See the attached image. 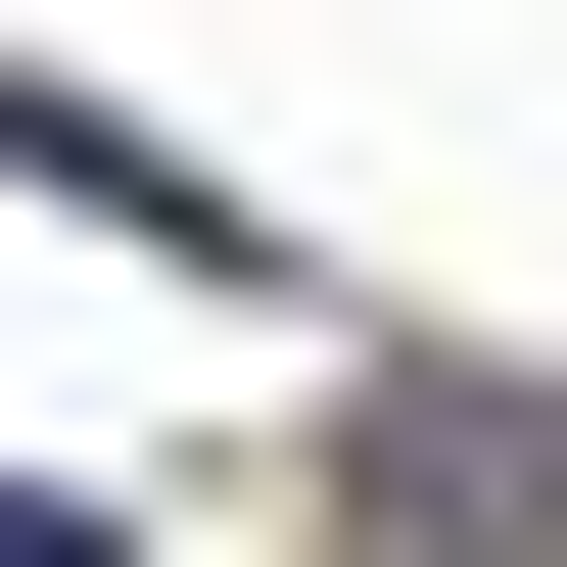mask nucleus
<instances>
[{"instance_id":"obj_1","label":"nucleus","mask_w":567,"mask_h":567,"mask_svg":"<svg viewBox=\"0 0 567 567\" xmlns=\"http://www.w3.org/2000/svg\"><path fill=\"white\" fill-rule=\"evenodd\" d=\"M0 567H142V520H48V473H0Z\"/></svg>"}]
</instances>
